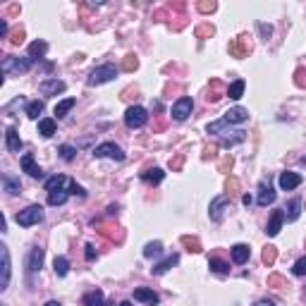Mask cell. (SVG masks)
Instances as JSON below:
<instances>
[{
    "label": "cell",
    "mask_w": 306,
    "mask_h": 306,
    "mask_svg": "<svg viewBox=\"0 0 306 306\" xmlns=\"http://www.w3.org/2000/svg\"><path fill=\"white\" fill-rule=\"evenodd\" d=\"M15 220H17L19 227H31V225H38V223L43 220V206L31 203V206H27L24 211H19Z\"/></svg>",
    "instance_id": "6da1fadb"
},
{
    "label": "cell",
    "mask_w": 306,
    "mask_h": 306,
    "mask_svg": "<svg viewBox=\"0 0 306 306\" xmlns=\"http://www.w3.org/2000/svg\"><path fill=\"white\" fill-rule=\"evenodd\" d=\"M29 70H31V60L29 57H15V55L2 57V72L5 74H24Z\"/></svg>",
    "instance_id": "7a4b0ae2"
},
{
    "label": "cell",
    "mask_w": 306,
    "mask_h": 306,
    "mask_svg": "<svg viewBox=\"0 0 306 306\" xmlns=\"http://www.w3.org/2000/svg\"><path fill=\"white\" fill-rule=\"evenodd\" d=\"M117 77V67L115 65H101V67H96L93 72L89 74V86H98V84H106V82H112Z\"/></svg>",
    "instance_id": "3957f363"
},
{
    "label": "cell",
    "mask_w": 306,
    "mask_h": 306,
    "mask_svg": "<svg viewBox=\"0 0 306 306\" xmlns=\"http://www.w3.org/2000/svg\"><path fill=\"white\" fill-rule=\"evenodd\" d=\"M146 122H148V112H146V108H141V106H129L125 112V125L129 127V129H139V127H144Z\"/></svg>",
    "instance_id": "277c9868"
},
{
    "label": "cell",
    "mask_w": 306,
    "mask_h": 306,
    "mask_svg": "<svg viewBox=\"0 0 306 306\" xmlns=\"http://www.w3.org/2000/svg\"><path fill=\"white\" fill-rule=\"evenodd\" d=\"M192 110H194V101H192V96H180L177 101H175V106H172V120H177V122H184L189 115H192Z\"/></svg>",
    "instance_id": "5b68a950"
},
{
    "label": "cell",
    "mask_w": 306,
    "mask_h": 306,
    "mask_svg": "<svg viewBox=\"0 0 306 306\" xmlns=\"http://www.w3.org/2000/svg\"><path fill=\"white\" fill-rule=\"evenodd\" d=\"M93 156L96 158H112V161H125V153L122 148L112 141H106V144H98L93 148Z\"/></svg>",
    "instance_id": "8992f818"
},
{
    "label": "cell",
    "mask_w": 306,
    "mask_h": 306,
    "mask_svg": "<svg viewBox=\"0 0 306 306\" xmlns=\"http://www.w3.org/2000/svg\"><path fill=\"white\" fill-rule=\"evenodd\" d=\"M0 258H2V275H0V292H5L10 285V275H12V263H10V249L5 244H0Z\"/></svg>",
    "instance_id": "52a82bcc"
},
{
    "label": "cell",
    "mask_w": 306,
    "mask_h": 306,
    "mask_svg": "<svg viewBox=\"0 0 306 306\" xmlns=\"http://www.w3.org/2000/svg\"><path fill=\"white\" fill-rule=\"evenodd\" d=\"M230 53L234 55V57H247V55L251 53V41H249V36H239L234 38L232 43H230Z\"/></svg>",
    "instance_id": "ba28073f"
},
{
    "label": "cell",
    "mask_w": 306,
    "mask_h": 306,
    "mask_svg": "<svg viewBox=\"0 0 306 306\" xmlns=\"http://www.w3.org/2000/svg\"><path fill=\"white\" fill-rule=\"evenodd\" d=\"M230 203V194H223V196H216L211 201V208H208V213H211V220H216L220 223V218H223V211H225V206Z\"/></svg>",
    "instance_id": "9c48e42d"
},
{
    "label": "cell",
    "mask_w": 306,
    "mask_h": 306,
    "mask_svg": "<svg viewBox=\"0 0 306 306\" xmlns=\"http://www.w3.org/2000/svg\"><path fill=\"white\" fill-rule=\"evenodd\" d=\"M65 89H67V86H65V82H60V79H46V82L38 84V91H41L43 96H57V93H62Z\"/></svg>",
    "instance_id": "30bf717a"
},
{
    "label": "cell",
    "mask_w": 306,
    "mask_h": 306,
    "mask_svg": "<svg viewBox=\"0 0 306 306\" xmlns=\"http://www.w3.org/2000/svg\"><path fill=\"white\" fill-rule=\"evenodd\" d=\"M227 125H242V122H247L249 120V110L242 108V106H237V108H230L225 112V117H223Z\"/></svg>",
    "instance_id": "8fae6325"
},
{
    "label": "cell",
    "mask_w": 306,
    "mask_h": 306,
    "mask_svg": "<svg viewBox=\"0 0 306 306\" xmlns=\"http://www.w3.org/2000/svg\"><path fill=\"white\" fill-rule=\"evenodd\" d=\"M22 170H24L29 177H34V180H41V177H43V170L34 163V156H31V153H24V156H22Z\"/></svg>",
    "instance_id": "7c38bea8"
},
{
    "label": "cell",
    "mask_w": 306,
    "mask_h": 306,
    "mask_svg": "<svg viewBox=\"0 0 306 306\" xmlns=\"http://www.w3.org/2000/svg\"><path fill=\"white\" fill-rule=\"evenodd\" d=\"M280 189H285V192H292V189H297L299 184H302V175L299 172H280Z\"/></svg>",
    "instance_id": "4fadbf2b"
},
{
    "label": "cell",
    "mask_w": 306,
    "mask_h": 306,
    "mask_svg": "<svg viewBox=\"0 0 306 306\" xmlns=\"http://www.w3.org/2000/svg\"><path fill=\"white\" fill-rule=\"evenodd\" d=\"M134 302H141V304H148V306H156L161 299H158V294L153 292V289L148 287H137L134 289Z\"/></svg>",
    "instance_id": "5bb4252c"
},
{
    "label": "cell",
    "mask_w": 306,
    "mask_h": 306,
    "mask_svg": "<svg viewBox=\"0 0 306 306\" xmlns=\"http://www.w3.org/2000/svg\"><path fill=\"white\" fill-rule=\"evenodd\" d=\"M5 146H7L10 153H19L22 151V139H19L15 127H7V132H5Z\"/></svg>",
    "instance_id": "9a60e30c"
},
{
    "label": "cell",
    "mask_w": 306,
    "mask_h": 306,
    "mask_svg": "<svg viewBox=\"0 0 306 306\" xmlns=\"http://www.w3.org/2000/svg\"><path fill=\"white\" fill-rule=\"evenodd\" d=\"M275 196H278V194H275V189L270 187L268 182H261V184H258V206H270V203L275 201Z\"/></svg>",
    "instance_id": "2e32d148"
},
{
    "label": "cell",
    "mask_w": 306,
    "mask_h": 306,
    "mask_svg": "<svg viewBox=\"0 0 306 306\" xmlns=\"http://www.w3.org/2000/svg\"><path fill=\"white\" fill-rule=\"evenodd\" d=\"M282 223H285V213H282V211H273L268 225H266V234H268V237H275V234L280 232Z\"/></svg>",
    "instance_id": "e0dca14e"
},
{
    "label": "cell",
    "mask_w": 306,
    "mask_h": 306,
    "mask_svg": "<svg viewBox=\"0 0 306 306\" xmlns=\"http://www.w3.org/2000/svg\"><path fill=\"white\" fill-rule=\"evenodd\" d=\"M230 256H232L234 263H247L249 261V256H251V249H249V244H234L232 249H230Z\"/></svg>",
    "instance_id": "ac0fdd59"
},
{
    "label": "cell",
    "mask_w": 306,
    "mask_h": 306,
    "mask_svg": "<svg viewBox=\"0 0 306 306\" xmlns=\"http://www.w3.org/2000/svg\"><path fill=\"white\" fill-rule=\"evenodd\" d=\"M41 266H43V249H41V247H34L31 253H29V258H27V270H29V273H36V270H41Z\"/></svg>",
    "instance_id": "d6986e66"
},
{
    "label": "cell",
    "mask_w": 306,
    "mask_h": 306,
    "mask_svg": "<svg viewBox=\"0 0 306 306\" xmlns=\"http://www.w3.org/2000/svg\"><path fill=\"white\" fill-rule=\"evenodd\" d=\"M177 263H180V256H177V253H172V256L163 258L161 263H156V266L151 268V273H153V275H165L167 270L172 268V266H177Z\"/></svg>",
    "instance_id": "ffe728a7"
},
{
    "label": "cell",
    "mask_w": 306,
    "mask_h": 306,
    "mask_svg": "<svg viewBox=\"0 0 306 306\" xmlns=\"http://www.w3.org/2000/svg\"><path fill=\"white\" fill-rule=\"evenodd\" d=\"M46 53H48V43L46 41H34V43H29V60L34 62V60H43L46 57Z\"/></svg>",
    "instance_id": "44dd1931"
},
{
    "label": "cell",
    "mask_w": 306,
    "mask_h": 306,
    "mask_svg": "<svg viewBox=\"0 0 306 306\" xmlns=\"http://www.w3.org/2000/svg\"><path fill=\"white\" fill-rule=\"evenodd\" d=\"M282 213H285V220H287V223H294V220L299 218V213H302V198H292L287 206L282 208Z\"/></svg>",
    "instance_id": "7402d4cb"
},
{
    "label": "cell",
    "mask_w": 306,
    "mask_h": 306,
    "mask_svg": "<svg viewBox=\"0 0 306 306\" xmlns=\"http://www.w3.org/2000/svg\"><path fill=\"white\" fill-rule=\"evenodd\" d=\"M103 299H106V297H103V292H101V289H91V292L84 294L82 304H84V306H106V304H103Z\"/></svg>",
    "instance_id": "603a6c76"
},
{
    "label": "cell",
    "mask_w": 306,
    "mask_h": 306,
    "mask_svg": "<svg viewBox=\"0 0 306 306\" xmlns=\"http://www.w3.org/2000/svg\"><path fill=\"white\" fill-rule=\"evenodd\" d=\"M2 187H5L7 194H19V192H22V182H19L17 177H12L10 172L2 175Z\"/></svg>",
    "instance_id": "cb8c5ba5"
},
{
    "label": "cell",
    "mask_w": 306,
    "mask_h": 306,
    "mask_svg": "<svg viewBox=\"0 0 306 306\" xmlns=\"http://www.w3.org/2000/svg\"><path fill=\"white\" fill-rule=\"evenodd\" d=\"M163 177H165V172H163L161 167H151V170H144V172H141V180L148 182V184H161Z\"/></svg>",
    "instance_id": "d4e9b609"
},
{
    "label": "cell",
    "mask_w": 306,
    "mask_h": 306,
    "mask_svg": "<svg viewBox=\"0 0 306 306\" xmlns=\"http://www.w3.org/2000/svg\"><path fill=\"white\" fill-rule=\"evenodd\" d=\"M70 198V192L62 187V189H55V192H48V203L51 206H62L65 201Z\"/></svg>",
    "instance_id": "484cf974"
},
{
    "label": "cell",
    "mask_w": 306,
    "mask_h": 306,
    "mask_svg": "<svg viewBox=\"0 0 306 306\" xmlns=\"http://www.w3.org/2000/svg\"><path fill=\"white\" fill-rule=\"evenodd\" d=\"M77 106V98H65V101H60L57 106H55V115H57V120H62V117H67V112Z\"/></svg>",
    "instance_id": "4316f807"
},
{
    "label": "cell",
    "mask_w": 306,
    "mask_h": 306,
    "mask_svg": "<svg viewBox=\"0 0 306 306\" xmlns=\"http://www.w3.org/2000/svg\"><path fill=\"white\" fill-rule=\"evenodd\" d=\"M55 120L53 117H41L38 120V134H43V137H53L55 134Z\"/></svg>",
    "instance_id": "83f0119b"
},
{
    "label": "cell",
    "mask_w": 306,
    "mask_h": 306,
    "mask_svg": "<svg viewBox=\"0 0 306 306\" xmlns=\"http://www.w3.org/2000/svg\"><path fill=\"white\" fill-rule=\"evenodd\" d=\"M53 268H55V275H57V278H65V275L70 273V261H67V256H55Z\"/></svg>",
    "instance_id": "f1b7e54d"
},
{
    "label": "cell",
    "mask_w": 306,
    "mask_h": 306,
    "mask_svg": "<svg viewBox=\"0 0 306 306\" xmlns=\"http://www.w3.org/2000/svg\"><path fill=\"white\" fill-rule=\"evenodd\" d=\"M244 89H247L244 79H237V82H232V84L227 86V96H230L232 101H239V98L244 96Z\"/></svg>",
    "instance_id": "f546056e"
},
{
    "label": "cell",
    "mask_w": 306,
    "mask_h": 306,
    "mask_svg": "<svg viewBox=\"0 0 306 306\" xmlns=\"http://www.w3.org/2000/svg\"><path fill=\"white\" fill-rule=\"evenodd\" d=\"M211 86H213V91H208V96H206V101H208V103H216V101H220V98H223V93L227 96V89H225L218 79H213V84H211Z\"/></svg>",
    "instance_id": "4dcf8cb0"
},
{
    "label": "cell",
    "mask_w": 306,
    "mask_h": 306,
    "mask_svg": "<svg viewBox=\"0 0 306 306\" xmlns=\"http://www.w3.org/2000/svg\"><path fill=\"white\" fill-rule=\"evenodd\" d=\"M208 268L213 270V273H218V275H227V273H230V263L223 261V258H218V256H213V258L208 261Z\"/></svg>",
    "instance_id": "1f68e13d"
},
{
    "label": "cell",
    "mask_w": 306,
    "mask_h": 306,
    "mask_svg": "<svg viewBox=\"0 0 306 306\" xmlns=\"http://www.w3.org/2000/svg\"><path fill=\"white\" fill-rule=\"evenodd\" d=\"M244 139H247V132L237 129V132H232V137H230V134H225V137H223V146H225V148H232L234 144H242Z\"/></svg>",
    "instance_id": "d6a6232c"
},
{
    "label": "cell",
    "mask_w": 306,
    "mask_h": 306,
    "mask_svg": "<svg viewBox=\"0 0 306 306\" xmlns=\"http://www.w3.org/2000/svg\"><path fill=\"white\" fill-rule=\"evenodd\" d=\"M65 184H70L65 175H53V177H48V180H46V192H55V189H62Z\"/></svg>",
    "instance_id": "836d02e7"
},
{
    "label": "cell",
    "mask_w": 306,
    "mask_h": 306,
    "mask_svg": "<svg viewBox=\"0 0 306 306\" xmlns=\"http://www.w3.org/2000/svg\"><path fill=\"white\" fill-rule=\"evenodd\" d=\"M161 253H163V244H161V242H148V244L144 247V256H146V258H158Z\"/></svg>",
    "instance_id": "e575fe53"
},
{
    "label": "cell",
    "mask_w": 306,
    "mask_h": 306,
    "mask_svg": "<svg viewBox=\"0 0 306 306\" xmlns=\"http://www.w3.org/2000/svg\"><path fill=\"white\" fill-rule=\"evenodd\" d=\"M27 115H29L31 120H38V115H43V101H31V103L27 106Z\"/></svg>",
    "instance_id": "d590c367"
},
{
    "label": "cell",
    "mask_w": 306,
    "mask_h": 306,
    "mask_svg": "<svg viewBox=\"0 0 306 306\" xmlns=\"http://www.w3.org/2000/svg\"><path fill=\"white\" fill-rule=\"evenodd\" d=\"M261 261H263V263H266V266H273V263H275V261H278V249H275V247H266V249H263V253H261Z\"/></svg>",
    "instance_id": "8d00e7d4"
},
{
    "label": "cell",
    "mask_w": 306,
    "mask_h": 306,
    "mask_svg": "<svg viewBox=\"0 0 306 306\" xmlns=\"http://www.w3.org/2000/svg\"><path fill=\"white\" fill-rule=\"evenodd\" d=\"M57 153H60V158H62V161L72 163L74 156H77V148H74V146H70V144H62L60 148H57Z\"/></svg>",
    "instance_id": "74e56055"
},
{
    "label": "cell",
    "mask_w": 306,
    "mask_h": 306,
    "mask_svg": "<svg viewBox=\"0 0 306 306\" xmlns=\"http://www.w3.org/2000/svg\"><path fill=\"white\" fill-rule=\"evenodd\" d=\"M182 244L187 247V251H194V253L201 251V242H198L196 237H189V234H184V237H182Z\"/></svg>",
    "instance_id": "f35d334b"
},
{
    "label": "cell",
    "mask_w": 306,
    "mask_h": 306,
    "mask_svg": "<svg viewBox=\"0 0 306 306\" xmlns=\"http://www.w3.org/2000/svg\"><path fill=\"white\" fill-rule=\"evenodd\" d=\"M294 84H297L299 89H306V67H297V72H294Z\"/></svg>",
    "instance_id": "ab89813d"
},
{
    "label": "cell",
    "mask_w": 306,
    "mask_h": 306,
    "mask_svg": "<svg viewBox=\"0 0 306 306\" xmlns=\"http://www.w3.org/2000/svg\"><path fill=\"white\" fill-rule=\"evenodd\" d=\"M268 287L282 289V287H287V282H285V278H282V275H270V278H268Z\"/></svg>",
    "instance_id": "60d3db41"
},
{
    "label": "cell",
    "mask_w": 306,
    "mask_h": 306,
    "mask_svg": "<svg viewBox=\"0 0 306 306\" xmlns=\"http://www.w3.org/2000/svg\"><path fill=\"white\" fill-rule=\"evenodd\" d=\"M137 65H139V60H137L134 55H127L125 60H122V70H125V72H132V70H137Z\"/></svg>",
    "instance_id": "b9f144b4"
},
{
    "label": "cell",
    "mask_w": 306,
    "mask_h": 306,
    "mask_svg": "<svg viewBox=\"0 0 306 306\" xmlns=\"http://www.w3.org/2000/svg\"><path fill=\"white\" fill-rule=\"evenodd\" d=\"M292 273H294L297 278H304V275H306V256H304V258H299V261L294 263V268H292Z\"/></svg>",
    "instance_id": "7bdbcfd3"
},
{
    "label": "cell",
    "mask_w": 306,
    "mask_h": 306,
    "mask_svg": "<svg viewBox=\"0 0 306 306\" xmlns=\"http://www.w3.org/2000/svg\"><path fill=\"white\" fill-rule=\"evenodd\" d=\"M70 194H74V196H79V198H86L84 187H82V184H77V182H70Z\"/></svg>",
    "instance_id": "ee69618b"
},
{
    "label": "cell",
    "mask_w": 306,
    "mask_h": 306,
    "mask_svg": "<svg viewBox=\"0 0 306 306\" xmlns=\"http://www.w3.org/2000/svg\"><path fill=\"white\" fill-rule=\"evenodd\" d=\"M196 7H198V12L208 15V12H213V10H216V2H213V0H211V2H208V0H203V2H198Z\"/></svg>",
    "instance_id": "f6af8a7d"
},
{
    "label": "cell",
    "mask_w": 306,
    "mask_h": 306,
    "mask_svg": "<svg viewBox=\"0 0 306 306\" xmlns=\"http://www.w3.org/2000/svg\"><path fill=\"white\" fill-rule=\"evenodd\" d=\"M227 125V122H225V120H218V122H211V125L206 127V132H208V134H218V132H223V127Z\"/></svg>",
    "instance_id": "bcb514c9"
},
{
    "label": "cell",
    "mask_w": 306,
    "mask_h": 306,
    "mask_svg": "<svg viewBox=\"0 0 306 306\" xmlns=\"http://www.w3.org/2000/svg\"><path fill=\"white\" fill-rule=\"evenodd\" d=\"M213 34V27H208V24H203V27H198L196 29V36L203 38V36H211Z\"/></svg>",
    "instance_id": "7dc6e473"
},
{
    "label": "cell",
    "mask_w": 306,
    "mask_h": 306,
    "mask_svg": "<svg viewBox=\"0 0 306 306\" xmlns=\"http://www.w3.org/2000/svg\"><path fill=\"white\" fill-rule=\"evenodd\" d=\"M22 38H24V29L19 27L17 31L12 34V38H10V43H12V46H17V43H22Z\"/></svg>",
    "instance_id": "c3c4849f"
},
{
    "label": "cell",
    "mask_w": 306,
    "mask_h": 306,
    "mask_svg": "<svg viewBox=\"0 0 306 306\" xmlns=\"http://www.w3.org/2000/svg\"><path fill=\"white\" fill-rule=\"evenodd\" d=\"M182 163H184V156H175V158H170V167H172V170H180L182 167Z\"/></svg>",
    "instance_id": "681fc988"
},
{
    "label": "cell",
    "mask_w": 306,
    "mask_h": 306,
    "mask_svg": "<svg viewBox=\"0 0 306 306\" xmlns=\"http://www.w3.org/2000/svg\"><path fill=\"white\" fill-rule=\"evenodd\" d=\"M84 249H86V251H84V256H86V261H93V258L98 256V253H96V247H93V244H86Z\"/></svg>",
    "instance_id": "f907efd6"
},
{
    "label": "cell",
    "mask_w": 306,
    "mask_h": 306,
    "mask_svg": "<svg viewBox=\"0 0 306 306\" xmlns=\"http://www.w3.org/2000/svg\"><path fill=\"white\" fill-rule=\"evenodd\" d=\"M220 170H232V158H230V156H225V158L220 161Z\"/></svg>",
    "instance_id": "816d5d0a"
},
{
    "label": "cell",
    "mask_w": 306,
    "mask_h": 306,
    "mask_svg": "<svg viewBox=\"0 0 306 306\" xmlns=\"http://www.w3.org/2000/svg\"><path fill=\"white\" fill-rule=\"evenodd\" d=\"M258 29H261V34H263V38L268 41V36L273 34V29H270V24H258Z\"/></svg>",
    "instance_id": "f5cc1de1"
},
{
    "label": "cell",
    "mask_w": 306,
    "mask_h": 306,
    "mask_svg": "<svg viewBox=\"0 0 306 306\" xmlns=\"http://www.w3.org/2000/svg\"><path fill=\"white\" fill-rule=\"evenodd\" d=\"M234 189H239V182L234 180V177H230V180H227V192H230V194H232Z\"/></svg>",
    "instance_id": "db71d44e"
},
{
    "label": "cell",
    "mask_w": 306,
    "mask_h": 306,
    "mask_svg": "<svg viewBox=\"0 0 306 306\" xmlns=\"http://www.w3.org/2000/svg\"><path fill=\"white\" fill-rule=\"evenodd\" d=\"M0 36H7V22L0 19Z\"/></svg>",
    "instance_id": "11a10c76"
},
{
    "label": "cell",
    "mask_w": 306,
    "mask_h": 306,
    "mask_svg": "<svg viewBox=\"0 0 306 306\" xmlns=\"http://www.w3.org/2000/svg\"><path fill=\"white\" fill-rule=\"evenodd\" d=\"M253 306H275V304H273L270 299H261V302H256V304H253Z\"/></svg>",
    "instance_id": "9f6ffc18"
},
{
    "label": "cell",
    "mask_w": 306,
    "mask_h": 306,
    "mask_svg": "<svg viewBox=\"0 0 306 306\" xmlns=\"http://www.w3.org/2000/svg\"><path fill=\"white\" fill-rule=\"evenodd\" d=\"M242 201H244V206H251V201H253V198L249 196V194H244V196H242Z\"/></svg>",
    "instance_id": "6f0895ef"
},
{
    "label": "cell",
    "mask_w": 306,
    "mask_h": 306,
    "mask_svg": "<svg viewBox=\"0 0 306 306\" xmlns=\"http://www.w3.org/2000/svg\"><path fill=\"white\" fill-rule=\"evenodd\" d=\"M108 216H117V206H108Z\"/></svg>",
    "instance_id": "680465c9"
},
{
    "label": "cell",
    "mask_w": 306,
    "mask_h": 306,
    "mask_svg": "<svg viewBox=\"0 0 306 306\" xmlns=\"http://www.w3.org/2000/svg\"><path fill=\"white\" fill-rule=\"evenodd\" d=\"M46 306H62V304H60V302H55V299H53V302H48Z\"/></svg>",
    "instance_id": "91938a15"
},
{
    "label": "cell",
    "mask_w": 306,
    "mask_h": 306,
    "mask_svg": "<svg viewBox=\"0 0 306 306\" xmlns=\"http://www.w3.org/2000/svg\"><path fill=\"white\" fill-rule=\"evenodd\" d=\"M120 306H134V304H132V302H122V304H120Z\"/></svg>",
    "instance_id": "94428289"
},
{
    "label": "cell",
    "mask_w": 306,
    "mask_h": 306,
    "mask_svg": "<svg viewBox=\"0 0 306 306\" xmlns=\"http://www.w3.org/2000/svg\"><path fill=\"white\" fill-rule=\"evenodd\" d=\"M106 306H115V304H106Z\"/></svg>",
    "instance_id": "6125c7cd"
},
{
    "label": "cell",
    "mask_w": 306,
    "mask_h": 306,
    "mask_svg": "<svg viewBox=\"0 0 306 306\" xmlns=\"http://www.w3.org/2000/svg\"><path fill=\"white\" fill-rule=\"evenodd\" d=\"M304 299H306V292H304Z\"/></svg>",
    "instance_id": "be15d7a7"
}]
</instances>
